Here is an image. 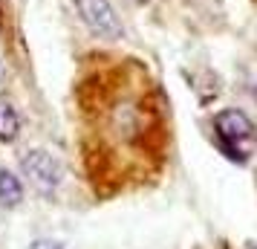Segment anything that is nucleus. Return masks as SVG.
I'll use <instances>...</instances> for the list:
<instances>
[{"mask_svg": "<svg viewBox=\"0 0 257 249\" xmlns=\"http://www.w3.org/2000/svg\"><path fill=\"white\" fill-rule=\"evenodd\" d=\"M24 200V186H21V180L9 174L6 168H0V203L3 206H18V203Z\"/></svg>", "mask_w": 257, "mask_h": 249, "instance_id": "obj_4", "label": "nucleus"}, {"mask_svg": "<svg viewBox=\"0 0 257 249\" xmlns=\"http://www.w3.org/2000/svg\"><path fill=\"white\" fill-rule=\"evenodd\" d=\"M18 128H21L18 113L9 105H0V139L3 142H12L15 136H18Z\"/></svg>", "mask_w": 257, "mask_h": 249, "instance_id": "obj_5", "label": "nucleus"}, {"mask_svg": "<svg viewBox=\"0 0 257 249\" xmlns=\"http://www.w3.org/2000/svg\"><path fill=\"white\" fill-rule=\"evenodd\" d=\"M29 249H61V246L58 243H52V240H35Z\"/></svg>", "mask_w": 257, "mask_h": 249, "instance_id": "obj_6", "label": "nucleus"}, {"mask_svg": "<svg viewBox=\"0 0 257 249\" xmlns=\"http://www.w3.org/2000/svg\"><path fill=\"white\" fill-rule=\"evenodd\" d=\"M21 171L29 177V183H32L41 194H52V191L58 189L61 177H64L61 162L52 154H47V151H29V154L21 159Z\"/></svg>", "mask_w": 257, "mask_h": 249, "instance_id": "obj_3", "label": "nucleus"}, {"mask_svg": "<svg viewBox=\"0 0 257 249\" xmlns=\"http://www.w3.org/2000/svg\"><path fill=\"white\" fill-rule=\"evenodd\" d=\"M214 128H217V142L225 151L228 159H240L243 162L245 154L240 151V142H245L251 136V122L245 116L243 110H222L214 116Z\"/></svg>", "mask_w": 257, "mask_h": 249, "instance_id": "obj_1", "label": "nucleus"}, {"mask_svg": "<svg viewBox=\"0 0 257 249\" xmlns=\"http://www.w3.org/2000/svg\"><path fill=\"white\" fill-rule=\"evenodd\" d=\"M75 6H78V15L93 35L107 38V41L121 38V21H118L110 0H75Z\"/></svg>", "mask_w": 257, "mask_h": 249, "instance_id": "obj_2", "label": "nucleus"}]
</instances>
